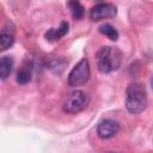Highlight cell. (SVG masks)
Here are the masks:
<instances>
[{
	"mask_svg": "<svg viewBox=\"0 0 153 153\" xmlns=\"http://www.w3.org/2000/svg\"><path fill=\"white\" fill-rule=\"evenodd\" d=\"M122 60H123V53L116 47L104 45L99 48V50L96 54L97 67L99 72L104 74L117 71L121 67Z\"/></svg>",
	"mask_w": 153,
	"mask_h": 153,
	"instance_id": "obj_1",
	"label": "cell"
},
{
	"mask_svg": "<svg viewBox=\"0 0 153 153\" xmlns=\"http://www.w3.org/2000/svg\"><path fill=\"white\" fill-rule=\"evenodd\" d=\"M147 106V92L142 84L131 82L126 91V108L133 114L137 115L142 112Z\"/></svg>",
	"mask_w": 153,
	"mask_h": 153,
	"instance_id": "obj_2",
	"label": "cell"
},
{
	"mask_svg": "<svg viewBox=\"0 0 153 153\" xmlns=\"http://www.w3.org/2000/svg\"><path fill=\"white\" fill-rule=\"evenodd\" d=\"M88 102L90 97L86 92L81 90H74L66 97L62 109L67 114H78L88 105Z\"/></svg>",
	"mask_w": 153,
	"mask_h": 153,
	"instance_id": "obj_3",
	"label": "cell"
},
{
	"mask_svg": "<svg viewBox=\"0 0 153 153\" xmlns=\"http://www.w3.org/2000/svg\"><path fill=\"white\" fill-rule=\"evenodd\" d=\"M91 75V71H90V63L86 59H81L69 72L68 74V79H67V84L71 87H79L85 85Z\"/></svg>",
	"mask_w": 153,
	"mask_h": 153,
	"instance_id": "obj_4",
	"label": "cell"
},
{
	"mask_svg": "<svg viewBox=\"0 0 153 153\" xmlns=\"http://www.w3.org/2000/svg\"><path fill=\"white\" fill-rule=\"evenodd\" d=\"M117 14V8L115 5L112 4H98L96 6H93L90 11V19L93 22H98V20H103L106 18H114Z\"/></svg>",
	"mask_w": 153,
	"mask_h": 153,
	"instance_id": "obj_5",
	"label": "cell"
},
{
	"mask_svg": "<svg viewBox=\"0 0 153 153\" xmlns=\"http://www.w3.org/2000/svg\"><path fill=\"white\" fill-rule=\"evenodd\" d=\"M120 130V124L114 120H103L97 127V134L100 139H110Z\"/></svg>",
	"mask_w": 153,
	"mask_h": 153,
	"instance_id": "obj_6",
	"label": "cell"
},
{
	"mask_svg": "<svg viewBox=\"0 0 153 153\" xmlns=\"http://www.w3.org/2000/svg\"><path fill=\"white\" fill-rule=\"evenodd\" d=\"M14 25L12 22H7L4 27L1 29V33H0V50L4 51L6 49H8L13 42H14Z\"/></svg>",
	"mask_w": 153,
	"mask_h": 153,
	"instance_id": "obj_7",
	"label": "cell"
},
{
	"mask_svg": "<svg viewBox=\"0 0 153 153\" xmlns=\"http://www.w3.org/2000/svg\"><path fill=\"white\" fill-rule=\"evenodd\" d=\"M68 27H69V24L67 22H61V25L59 27H51V29H49L44 33V37H45V39L48 42L59 41V39H61L68 32Z\"/></svg>",
	"mask_w": 153,
	"mask_h": 153,
	"instance_id": "obj_8",
	"label": "cell"
},
{
	"mask_svg": "<svg viewBox=\"0 0 153 153\" xmlns=\"http://www.w3.org/2000/svg\"><path fill=\"white\" fill-rule=\"evenodd\" d=\"M31 71H32V63L29 61H25L22 67L17 72V82L20 85H25L31 79Z\"/></svg>",
	"mask_w": 153,
	"mask_h": 153,
	"instance_id": "obj_9",
	"label": "cell"
},
{
	"mask_svg": "<svg viewBox=\"0 0 153 153\" xmlns=\"http://www.w3.org/2000/svg\"><path fill=\"white\" fill-rule=\"evenodd\" d=\"M67 6L71 11V14L74 19L79 20L84 17L85 14V10H84V6L81 5V2L79 0H68L67 1Z\"/></svg>",
	"mask_w": 153,
	"mask_h": 153,
	"instance_id": "obj_10",
	"label": "cell"
},
{
	"mask_svg": "<svg viewBox=\"0 0 153 153\" xmlns=\"http://www.w3.org/2000/svg\"><path fill=\"white\" fill-rule=\"evenodd\" d=\"M13 68V59L11 56H4L0 62V78L2 80H6Z\"/></svg>",
	"mask_w": 153,
	"mask_h": 153,
	"instance_id": "obj_11",
	"label": "cell"
},
{
	"mask_svg": "<svg viewBox=\"0 0 153 153\" xmlns=\"http://www.w3.org/2000/svg\"><path fill=\"white\" fill-rule=\"evenodd\" d=\"M99 32L103 33L104 36H106L108 38H110L111 41H117L118 39V32L117 30L111 25V24H103L99 26Z\"/></svg>",
	"mask_w": 153,
	"mask_h": 153,
	"instance_id": "obj_12",
	"label": "cell"
},
{
	"mask_svg": "<svg viewBox=\"0 0 153 153\" xmlns=\"http://www.w3.org/2000/svg\"><path fill=\"white\" fill-rule=\"evenodd\" d=\"M151 85H152V88H153V78L151 79Z\"/></svg>",
	"mask_w": 153,
	"mask_h": 153,
	"instance_id": "obj_13",
	"label": "cell"
}]
</instances>
